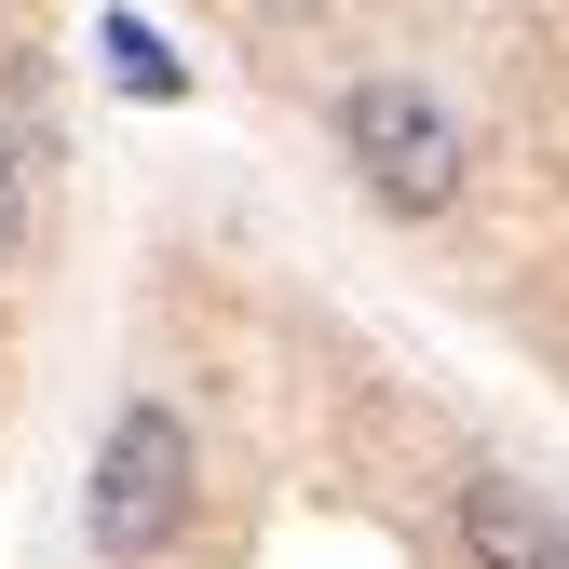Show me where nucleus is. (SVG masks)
Returning a JSON list of instances; mask_svg holds the SVG:
<instances>
[{
    "label": "nucleus",
    "mask_w": 569,
    "mask_h": 569,
    "mask_svg": "<svg viewBox=\"0 0 569 569\" xmlns=\"http://www.w3.org/2000/svg\"><path fill=\"white\" fill-rule=\"evenodd\" d=\"M190 502H203V435H190L163 393H136V407L109 420L96 475H82V542H96L109 569H150V556L190 542Z\"/></svg>",
    "instance_id": "f257e3e1"
},
{
    "label": "nucleus",
    "mask_w": 569,
    "mask_h": 569,
    "mask_svg": "<svg viewBox=\"0 0 569 569\" xmlns=\"http://www.w3.org/2000/svg\"><path fill=\"white\" fill-rule=\"evenodd\" d=\"M339 150L352 177H367V203H393V218H448L461 177H475V136L435 82H407V68H367V82L339 96Z\"/></svg>",
    "instance_id": "f03ea898"
},
{
    "label": "nucleus",
    "mask_w": 569,
    "mask_h": 569,
    "mask_svg": "<svg viewBox=\"0 0 569 569\" xmlns=\"http://www.w3.org/2000/svg\"><path fill=\"white\" fill-rule=\"evenodd\" d=\"M461 556H475V569H569V516H556V488L516 475V461L461 475Z\"/></svg>",
    "instance_id": "7ed1b4c3"
},
{
    "label": "nucleus",
    "mask_w": 569,
    "mask_h": 569,
    "mask_svg": "<svg viewBox=\"0 0 569 569\" xmlns=\"http://www.w3.org/2000/svg\"><path fill=\"white\" fill-rule=\"evenodd\" d=\"M96 54H109V82H122L136 109H177V96H190V68L163 54V28H150V14H109V28H96Z\"/></svg>",
    "instance_id": "20e7f679"
},
{
    "label": "nucleus",
    "mask_w": 569,
    "mask_h": 569,
    "mask_svg": "<svg viewBox=\"0 0 569 569\" xmlns=\"http://www.w3.org/2000/svg\"><path fill=\"white\" fill-rule=\"evenodd\" d=\"M28 218H41V177H28V136L0 122V271L28 258Z\"/></svg>",
    "instance_id": "39448f33"
}]
</instances>
